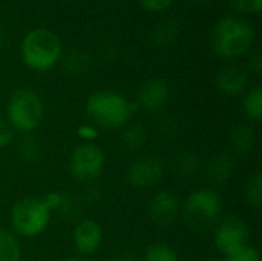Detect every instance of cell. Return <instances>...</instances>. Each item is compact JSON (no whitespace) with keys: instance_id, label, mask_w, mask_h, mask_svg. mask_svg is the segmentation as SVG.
<instances>
[{"instance_id":"obj_1","label":"cell","mask_w":262,"mask_h":261,"mask_svg":"<svg viewBox=\"0 0 262 261\" xmlns=\"http://www.w3.org/2000/svg\"><path fill=\"white\" fill-rule=\"evenodd\" d=\"M86 115L103 129H120L124 128L132 114L138 109L135 102L127 100L123 94L103 89L97 91L86 100Z\"/></svg>"},{"instance_id":"obj_2","label":"cell","mask_w":262,"mask_h":261,"mask_svg":"<svg viewBox=\"0 0 262 261\" xmlns=\"http://www.w3.org/2000/svg\"><path fill=\"white\" fill-rule=\"evenodd\" d=\"M255 38L253 26L238 17L221 18L210 35V46L215 54L224 58H235L244 55Z\"/></svg>"},{"instance_id":"obj_3","label":"cell","mask_w":262,"mask_h":261,"mask_svg":"<svg viewBox=\"0 0 262 261\" xmlns=\"http://www.w3.org/2000/svg\"><path fill=\"white\" fill-rule=\"evenodd\" d=\"M45 117V103L40 94L29 88H17L6 106V122L15 132L32 134L43 122Z\"/></svg>"},{"instance_id":"obj_4","label":"cell","mask_w":262,"mask_h":261,"mask_svg":"<svg viewBox=\"0 0 262 261\" xmlns=\"http://www.w3.org/2000/svg\"><path fill=\"white\" fill-rule=\"evenodd\" d=\"M61 57V42L46 28L31 29L21 42V58L34 71H49Z\"/></svg>"},{"instance_id":"obj_5","label":"cell","mask_w":262,"mask_h":261,"mask_svg":"<svg viewBox=\"0 0 262 261\" xmlns=\"http://www.w3.org/2000/svg\"><path fill=\"white\" fill-rule=\"evenodd\" d=\"M52 209L43 197H26L14 203L9 212L12 232L25 238L41 235L49 226Z\"/></svg>"},{"instance_id":"obj_6","label":"cell","mask_w":262,"mask_h":261,"mask_svg":"<svg viewBox=\"0 0 262 261\" xmlns=\"http://www.w3.org/2000/svg\"><path fill=\"white\" fill-rule=\"evenodd\" d=\"M221 211L223 200L220 194L210 188L193 191L181 208V214L187 228L195 232L210 229L220 220Z\"/></svg>"},{"instance_id":"obj_7","label":"cell","mask_w":262,"mask_h":261,"mask_svg":"<svg viewBox=\"0 0 262 261\" xmlns=\"http://www.w3.org/2000/svg\"><path fill=\"white\" fill-rule=\"evenodd\" d=\"M104 168L106 155L95 143H81L72 149L69 157V172L75 180L91 183L101 177Z\"/></svg>"},{"instance_id":"obj_8","label":"cell","mask_w":262,"mask_h":261,"mask_svg":"<svg viewBox=\"0 0 262 261\" xmlns=\"http://www.w3.org/2000/svg\"><path fill=\"white\" fill-rule=\"evenodd\" d=\"M249 228L239 217L229 215L220 222L215 231V246L224 258H232L250 243Z\"/></svg>"},{"instance_id":"obj_9","label":"cell","mask_w":262,"mask_h":261,"mask_svg":"<svg viewBox=\"0 0 262 261\" xmlns=\"http://www.w3.org/2000/svg\"><path fill=\"white\" fill-rule=\"evenodd\" d=\"M164 175L163 162L155 155L137 157L126 171V180L130 186L147 189L161 182Z\"/></svg>"},{"instance_id":"obj_10","label":"cell","mask_w":262,"mask_h":261,"mask_svg":"<svg viewBox=\"0 0 262 261\" xmlns=\"http://www.w3.org/2000/svg\"><path fill=\"white\" fill-rule=\"evenodd\" d=\"M170 98V89L169 85L164 78L154 77L146 80L138 92H137V100L135 105L137 108H141L143 111L149 114H157L166 108Z\"/></svg>"},{"instance_id":"obj_11","label":"cell","mask_w":262,"mask_h":261,"mask_svg":"<svg viewBox=\"0 0 262 261\" xmlns=\"http://www.w3.org/2000/svg\"><path fill=\"white\" fill-rule=\"evenodd\" d=\"M181 214L178 195L170 191H158L149 202V215L157 226L167 228L177 222Z\"/></svg>"},{"instance_id":"obj_12","label":"cell","mask_w":262,"mask_h":261,"mask_svg":"<svg viewBox=\"0 0 262 261\" xmlns=\"http://www.w3.org/2000/svg\"><path fill=\"white\" fill-rule=\"evenodd\" d=\"M103 243V229L92 218L80 220L72 231V245L81 257L94 255Z\"/></svg>"},{"instance_id":"obj_13","label":"cell","mask_w":262,"mask_h":261,"mask_svg":"<svg viewBox=\"0 0 262 261\" xmlns=\"http://www.w3.org/2000/svg\"><path fill=\"white\" fill-rule=\"evenodd\" d=\"M249 85V72L238 63H229L216 74V86L226 95H239Z\"/></svg>"},{"instance_id":"obj_14","label":"cell","mask_w":262,"mask_h":261,"mask_svg":"<svg viewBox=\"0 0 262 261\" xmlns=\"http://www.w3.org/2000/svg\"><path fill=\"white\" fill-rule=\"evenodd\" d=\"M235 172V158L230 154L221 152L210 158L207 163V177L218 185L227 183Z\"/></svg>"},{"instance_id":"obj_15","label":"cell","mask_w":262,"mask_h":261,"mask_svg":"<svg viewBox=\"0 0 262 261\" xmlns=\"http://www.w3.org/2000/svg\"><path fill=\"white\" fill-rule=\"evenodd\" d=\"M256 142L255 128L250 123H239L230 132V145L238 154H247L253 149Z\"/></svg>"},{"instance_id":"obj_16","label":"cell","mask_w":262,"mask_h":261,"mask_svg":"<svg viewBox=\"0 0 262 261\" xmlns=\"http://www.w3.org/2000/svg\"><path fill=\"white\" fill-rule=\"evenodd\" d=\"M147 140V131L143 125L134 123V125H126L121 132V146L129 151V152H137L140 151Z\"/></svg>"},{"instance_id":"obj_17","label":"cell","mask_w":262,"mask_h":261,"mask_svg":"<svg viewBox=\"0 0 262 261\" xmlns=\"http://www.w3.org/2000/svg\"><path fill=\"white\" fill-rule=\"evenodd\" d=\"M21 245L12 231L0 228V261L21 260Z\"/></svg>"},{"instance_id":"obj_18","label":"cell","mask_w":262,"mask_h":261,"mask_svg":"<svg viewBox=\"0 0 262 261\" xmlns=\"http://www.w3.org/2000/svg\"><path fill=\"white\" fill-rule=\"evenodd\" d=\"M181 32V26L175 18H167L161 23H158L152 29V40L158 46H169L172 45Z\"/></svg>"},{"instance_id":"obj_19","label":"cell","mask_w":262,"mask_h":261,"mask_svg":"<svg viewBox=\"0 0 262 261\" xmlns=\"http://www.w3.org/2000/svg\"><path fill=\"white\" fill-rule=\"evenodd\" d=\"M243 111L244 115L252 120V122H258L262 117V88L261 86H255L252 88L244 100H243Z\"/></svg>"},{"instance_id":"obj_20","label":"cell","mask_w":262,"mask_h":261,"mask_svg":"<svg viewBox=\"0 0 262 261\" xmlns=\"http://www.w3.org/2000/svg\"><path fill=\"white\" fill-rule=\"evenodd\" d=\"M41 143L40 140L32 135V134H26L20 142H18V146H17V152H18V157L23 160V162H37L41 155Z\"/></svg>"},{"instance_id":"obj_21","label":"cell","mask_w":262,"mask_h":261,"mask_svg":"<svg viewBox=\"0 0 262 261\" xmlns=\"http://www.w3.org/2000/svg\"><path fill=\"white\" fill-rule=\"evenodd\" d=\"M244 198L247 206L253 209H259L262 205V175L259 172L253 174L244 188Z\"/></svg>"},{"instance_id":"obj_22","label":"cell","mask_w":262,"mask_h":261,"mask_svg":"<svg viewBox=\"0 0 262 261\" xmlns=\"http://www.w3.org/2000/svg\"><path fill=\"white\" fill-rule=\"evenodd\" d=\"M91 57L86 54V52H81V51H74L71 52L66 60H64V71L72 74V75H78V74H83L89 69L91 66Z\"/></svg>"},{"instance_id":"obj_23","label":"cell","mask_w":262,"mask_h":261,"mask_svg":"<svg viewBox=\"0 0 262 261\" xmlns=\"http://www.w3.org/2000/svg\"><path fill=\"white\" fill-rule=\"evenodd\" d=\"M144 261H180L178 254L164 243L150 245L144 254Z\"/></svg>"},{"instance_id":"obj_24","label":"cell","mask_w":262,"mask_h":261,"mask_svg":"<svg viewBox=\"0 0 262 261\" xmlns=\"http://www.w3.org/2000/svg\"><path fill=\"white\" fill-rule=\"evenodd\" d=\"M200 168V160L192 152H184L175 158V171L183 177H192Z\"/></svg>"},{"instance_id":"obj_25","label":"cell","mask_w":262,"mask_h":261,"mask_svg":"<svg viewBox=\"0 0 262 261\" xmlns=\"http://www.w3.org/2000/svg\"><path fill=\"white\" fill-rule=\"evenodd\" d=\"M227 3L243 12H259L262 8V0H227Z\"/></svg>"},{"instance_id":"obj_26","label":"cell","mask_w":262,"mask_h":261,"mask_svg":"<svg viewBox=\"0 0 262 261\" xmlns=\"http://www.w3.org/2000/svg\"><path fill=\"white\" fill-rule=\"evenodd\" d=\"M15 138V131L9 126V123L0 118V151L8 148Z\"/></svg>"},{"instance_id":"obj_27","label":"cell","mask_w":262,"mask_h":261,"mask_svg":"<svg viewBox=\"0 0 262 261\" xmlns=\"http://www.w3.org/2000/svg\"><path fill=\"white\" fill-rule=\"evenodd\" d=\"M230 261H261V255L258 252V249H255L253 246H246L243 251H239L236 255H233L232 258H227Z\"/></svg>"},{"instance_id":"obj_28","label":"cell","mask_w":262,"mask_h":261,"mask_svg":"<svg viewBox=\"0 0 262 261\" xmlns=\"http://www.w3.org/2000/svg\"><path fill=\"white\" fill-rule=\"evenodd\" d=\"M77 134L80 138H83V143H94V140L98 137V129L95 125H81L77 129Z\"/></svg>"},{"instance_id":"obj_29","label":"cell","mask_w":262,"mask_h":261,"mask_svg":"<svg viewBox=\"0 0 262 261\" xmlns=\"http://www.w3.org/2000/svg\"><path fill=\"white\" fill-rule=\"evenodd\" d=\"M172 2L173 0H140L143 8H146L147 11H155V12L169 8L172 5Z\"/></svg>"},{"instance_id":"obj_30","label":"cell","mask_w":262,"mask_h":261,"mask_svg":"<svg viewBox=\"0 0 262 261\" xmlns=\"http://www.w3.org/2000/svg\"><path fill=\"white\" fill-rule=\"evenodd\" d=\"M250 66L259 74L261 72V69H262V60H261V55H255L253 57V60H252V63H250Z\"/></svg>"},{"instance_id":"obj_31","label":"cell","mask_w":262,"mask_h":261,"mask_svg":"<svg viewBox=\"0 0 262 261\" xmlns=\"http://www.w3.org/2000/svg\"><path fill=\"white\" fill-rule=\"evenodd\" d=\"M61 261H89L86 257H81V255H72V257H66Z\"/></svg>"},{"instance_id":"obj_32","label":"cell","mask_w":262,"mask_h":261,"mask_svg":"<svg viewBox=\"0 0 262 261\" xmlns=\"http://www.w3.org/2000/svg\"><path fill=\"white\" fill-rule=\"evenodd\" d=\"M5 40H6V34H5V29L0 26V46L5 43Z\"/></svg>"},{"instance_id":"obj_33","label":"cell","mask_w":262,"mask_h":261,"mask_svg":"<svg viewBox=\"0 0 262 261\" xmlns=\"http://www.w3.org/2000/svg\"><path fill=\"white\" fill-rule=\"evenodd\" d=\"M193 2H196V3H206V2H209V0H193Z\"/></svg>"},{"instance_id":"obj_34","label":"cell","mask_w":262,"mask_h":261,"mask_svg":"<svg viewBox=\"0 0 262 261\" xmlns=\"http://www.w3.org/2000/svg\"><path fill=\"white\" fill-rule=\"evenodd\" d=\"M215 261H230V260H227V258H221V260H215Z\"/></svg>"}]
</instances>
